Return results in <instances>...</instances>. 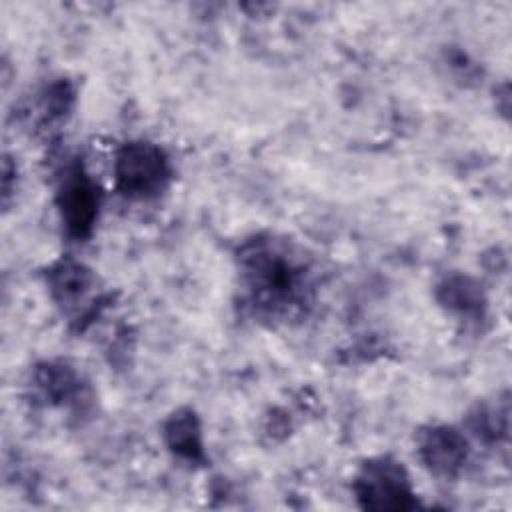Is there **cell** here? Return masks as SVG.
Segmentation results:
<instances>
[{
	"mask_svg": "<svg viewBox=\"0 0 512 512\" xmlns=\"http://www.w3.org/2000/svg\"><path fill=\"white\" fill-rule=\"evenodd\" d=\"M168 178V164L160 148L134 142L126 144L116 158V180L120 190L130 196H146L162 188Z\"/></svg>",
	"mask_w": 512,
	"mask_h": 512,
	"instance_id": "1",
	"label": "cell"
},
{
	"mask_svg": "<svg viewBox=\"0 0 512 512\" xmlns=\"http://www.w3.org/2000/svg\"><path fill=\"white\" fill-rule=\"evenodd\" d=\"M358 498L366 508H408L412 506V490L408 476L398 462L380 458L364 466L356 478Z\"/></svg>",
	"mask_w": 512,
	"mask_h": 512,
	"instance_id": "2",
	"label": "cell"
},
{
	"mask_svg": "<svg viewBox=\"0 0 512 512\" xmlns=\"http://www.w3.org/2000/svg\"><path fill=\"white\" fill-rule=\"evenodd\" d=\"M96 186L82 170H72L64 176L58 192L62 222L74 236H86L94 224L98 210Z\"/></svg>",
	"mask_w": 512,
	"mask_h": 512,
	"instance_id": "3",
	"label": "cell"
},
{
	"mask_svg": "<svg viewBox=\"0 0 512 512\" xmlns=\"http://www.w3.org/2000/svg\"><path fill=\"white\" fill-rule=\"evenodd\" d=\"M422 454L436 472H454L466 458V442L450 428H436L422 440Z\"/></svg>",
	"mask_w": 512,
	"mask_h": 512,
	"instance_id": "4",
	"label": "cell"
},
{
	"mask_svg": "<svg viewBox=\"0 0 512 512\" xmlns=\"http://www.w3.org/2000/svg\"><path fill=\"white\" fill-rule=\"evenodd\" d=\"M168 436L176 452L186 454L190 458L196 452H200V430L196 426V420L190 414L176 416L168 428Z\"/></svg>",
	"mask_w": 512,
	"mask_h": 512,
	"instance_id": "5",
	"label": "cell"
},
{
	"mask_svg": "<svg viewBox=\"0 0 512 512\" xmlns=\"http://www.w3.org/2000/svg\"><path fill=\"white\" fill-rule=\"evenodd\" d=\"M450 306H458L460 310H470L478 304V294L468 280H456L448 284Z\"/></svg>",
	"mask_w": 512,
	"mask_h": 512,
	"instance_id": "6",
	"label": "cell"
}]
</instances>
